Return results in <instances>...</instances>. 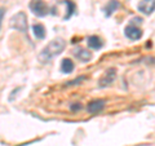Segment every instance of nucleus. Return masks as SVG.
<instances>
[{
  "instance_id": "f257e3e1",
  "label": "nucleus",
  "mask_w": 155,
  "mask_h": 146,
  "mask_svg": "<svg viewBox=\"0 0 155 146\" xmlns=\"http://www.w3.org/2000/svg\"><path fill=\"white\" fill-rule=\"evenodd\" d=\"M65 47H66V43L64 39H61V38L53 39L49 44L39 53V57H38L39 61H40L41 64H47V62L53 60V58L58 56L60 53H62V51L65 49Z\"/></svg>"
},
{
  "instance_id": "f03ea898",
  "label": "nucleus",
  "mask_w": 155,
  "mask_h": 146,
  "mask_svg": "<svg viewBox=\"0 0 155 146\" xmlns=\"http://www.w3.org/2000/svg\"><path fill=\"white\" fill-rule=\"evenodd\" d=\"M11 27L16 28L17 31L26 32L27 30V17L25 12H18L11 18Z\"/></svg>"
},
{
  "instance_id": "7ed1b4c3",
  "label": "nucleus",
  "mask_w": 155,
  "mask_h": 146,
  "mask_svg": "<svg viewBox=\"0 0 155 146\" xmlns=\"http://www.w3.org/2000/svg\"><path fill=\"white\" fill-rule=\"evenodd\" d=\"M28 8L36 17H44L48 13V7L44 3V0H31L28 4Z\"/></svg>"
},
{
  "instance_id": "20e7f679",
  "label": "nucleus",
  "mask_w": 155,
  "mask_h": 146,
  "mask_svg": "<svg viewBox=\"0 0 155 146\" xmlns=\"http://www.w3.org/2000/svg\"><path fill=\"white\" fill-rule=\"evenodd\" d=\"M115 78H116V70L114 69V67H111V69L106 70V71L104 72V75L100 78L98 85L101 87V88H105V87L110 85L111 83L115 80Z\"/></svg>"
},
{
  "instance_id": "39448f33",
  "label": "nucleus",
  "mask_w": 155,
  "mask_h": 146,
  "mask_svg": "<svg viewBox=\"0 0 155 146\" xmlns=\"http://www.w3.org/2000/svg\"><path fill=\"white\" fill-rule=\"evenodd\" d=\"M124 35L128 39H130V40H138V39L142 38V31H141V28H138L137 26L129 25V26L125 27Z\"/></svg>"
},
{
  "instance_id": "423d86ee",
  "label": "nucleus",
  "mask_w": 155,
  "mask_h": 146,
  "mask_svg": "<svg viewBox=\"0 0 155 146\" xmlns=\"http://www.w3.org/2000/svg\"><path fill=\"white\" fill-rule=\"evenodd\" d=\"M137 8L143 14H151L155 11V0H141Z\"/></svg>"
},
{
  "instance_id": "0eeeda50",
  "label": "nucleus",
  "mask_w": 155,
  "mask_h": 146,
  "mask_svg": "<svg viewBox=\"0 0 155 146\" xmlns=\"http://www.w3.org/2000/svg\"><path fill=\"white\" fill-rule=\"evenodd\" d=\"M105 108V101L104 100H93L91 101L88 106H87V109H88V111L91 114H97L100 113V111H102Z\"/></svg>"
},
{
  "instance_id": "6e6552de",
  "label": "nucleus",
  "mask_w": 155,
  "mask_h": 146,
  "mask_svg": "<svg viewBox=\"0 0 155 146\" xmlns=\"http://www.w3.org/2000/svg\"><path fill=\"white\" fill-rule=\"evenodd\" d=\"M74 55L78 60L81 62H88L92 60V52H89L88 49H84V48H78V49H75Z\"/></svg>"
},
{
  "instance_id": "1a4fd4ad",
  "label": "nucleus",
  "mask_w": 155,
  "mask_h": 146,
  "mask_svg": "<svg viewBox=\"0 0 155 146\" xmlns=\"http://www.w3.org/2000/svg\"><path fill=\"white\" fill-rule=\"evenodd\" d=\"M120 8V3L118 2V0H110V2L106 4V7H105V16L106 17H110L111 14H113L116 9H119Z\"/></svg>"
},
{
  "instance_id": "9d476101",
  "label": "nucleus",
  "mask_w": 155,
  "mask_h": 146,
  "mask_svg": "<svg viewBox=\"0 0 155 146\" xmlns=\"http://www.w3.org/2000/svg\"><path fill=\"white\" fill-rule=\"evenodd\" d=\"M87 43H88V47L92 48V49H101L104 45V43L102 40L98 38V36H96V35H92L88 38V40H87Z\"/></svg>"
},
{
  "instance_id": "9b49d317",
  "label": "nucleus",
  "mask_w": 155,
  "mask_h": 146,
  "mask_svg": "<svg viewBox=\"0 0 155 146\" xmlns=\"http://www.w3.org/2000/svg\"><path fill=\"white\" fill-rule=\"evenodd\" d=\"M74 70V62L69 58H65V60H62L61 62V71L64 72V74H70Z\"/></svg>"
},
{
  "instance_id": "f8f14e48",
  "label": "nucleus",
  "mask_w": 155,
  "mask_h": 146,
  "mask_svg": "<svg viewBox=\"0 0 155 146\" xmlns=\"http://www.w3.org/2000/svg\"><path fill=\"white\" fill-rule=\"evenodd\" d=\"M32 31H34V35H35L36 39H44L45 38V28L41 23H35L32 26Z\"/></svg>"
},
{
  "instance_id": "ddd939ff",
  "label": "nucleus",
  "mask_w": 155,
  "mask_h": 146,
  "mask_svg": "<svg viewBox=\"0 0 155 146\" xmlns=\"http://www.w3.org/2000/svg\"><path fill=\"white\" fill-rule=\"evenodd\" d=\"M65 4H66V7H67V11H66V16L64 17V19L65 21H67L72 14H74V12H75V4L72 3V2H70V0H65L64 2Z\"/></svg>"
},
{
  "instance_id": "4468645a",
  "label": "nucleus",
  "mask_w": 155,
  "mask_h": 146,
  "mask_svg": "<svg viewBox=\"0 0 155 146\" xmlns=\"http://www.w3.org/2000/svg\"><path fill=\"white\" fill-rule=\"evenodd\" d=\"M83 80H85V76H80V78H78V79H75V80L69 81L66 85H75V84H79V83L83 81Z\"/></svg>"
},
{
  "instance_id": "2eb2a0df",
  "label": "nucleus",
  "mask_w": 155,
  "mask_h": 146,
  "mask_svg": "<svg viewBox=\"0 0 155 146\" xmlns=\"http://www.w3.org/2000/svg\"><path fill=\"white\" fill-rule=\"evenodd\" d=\"M4 14H5V9H4V8H0V28H2V23H3Z\"/></svg>"
},
{
  "instance_id": "dca6fc26",
  "label": "nucleus",
  "mask_w": 155,
  "mask_h": 146,
  "mask_svg": "<svg viewBox=\"0 0 155 146\" xmlns=\"http://www.w3.org/2000/svg\"><path fill=\"white\" fill-rule=\"evenodd\" d=\"M80 109H81V105H80V104L71 105V110H80Z\"/></svg>"
}]
</instances>
